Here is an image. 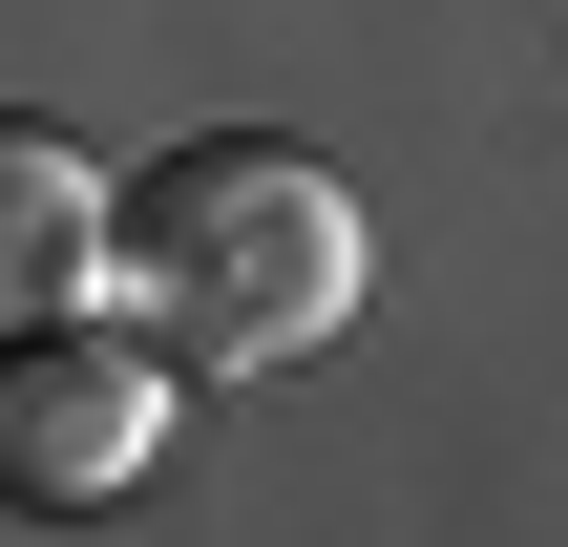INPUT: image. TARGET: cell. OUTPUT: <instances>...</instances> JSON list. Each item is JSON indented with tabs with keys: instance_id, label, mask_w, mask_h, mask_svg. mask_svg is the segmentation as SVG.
<instances>
[{
	"instance_id": "cell-1",
	"label": "cell",
	"mask_w": 568,
	"mask_h": 547,
	"mask_svg": "<svg viewBox=\"0 0 568 547\" xmlns=\"http://www.w3.org/2000/svg\"><path fill=\"white\" fill-rule=\"evenodd\" d=\"M358 274H379L358 190H337L316 148H274V126H211V148L126 169V232H105V295H126L190 379H274V358H316V337H358Z\"/></svg>"
},
{
	"instance_id": "cell-2",
	"label": "cell",
	"mask_w": 568,
	"mask_h": 547,
	"mask_svg": "<svg viewBox=\"0 0 568 547\" xmlns=\"http://www.w3.org/2000/svg\"><path fill=\"white\" fill-rule=\"evenodd\" d=\"M169 337L126 316V295H84V316H21V358H0V506L21 527H105L126 485H148V443H169Z\"/></svg>"
},
{
	"instance_id": "cell-3",
	"label": "cell",
	"mask_w": 568,
	"mask_h": 547,
	"mask_svg": "<svg viewBox=\"0 0 568 547\" xmlns=\"http://www.w3.org/2000/svg\"><path fill=\"white\" fill-rule=\"evenodd\" d=\"M105 232H126V190L63 126H0V316H84L105 295Z\"/></svg>"
}]
</instances>
